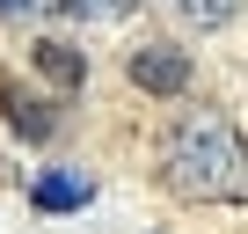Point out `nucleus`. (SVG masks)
<instances>
[{
	"label": "nucleus",
	"instance_id": "1",
	"mask_svg": "<svg viewBox=\"0 0 248 234\" xmlns=\"http://www.w3.org/2000/svg\"><path fill=\"white\" fill-rule=\"evenodd\" d=\"M168 190L175 198H197V205H219V198H248V147L241 132L226 125L219 110H190L183 125L168 132Z\"/></svg>",
	"mask_w": 248,
	"mask_h": 234
},
{
	"label": "nucleus",
	"instance_id": "2",
	"mask_svg": "<svg viewBox=\"0 0 248 234\" xmlns=\"http://www.w3.org/2000/svg\"><path fill=\"white\" fill-rule=\"evenodd\" d=\"M132 81L146 95H183L190 88V59L175 44H146V51H132Z\"/></svg>",
	"mask_w": 248,
	"mask_h": 234
},
{
	"label": "nucleus",
	"instance_id": "3",
	"mask_svg": "<svg viewBox=\"0 0 248 234\" xmlns=\"http://www.w3.org/2000/svg\"><path fill=\"white\" fill-rule=\"evenodd\" d=\"M30 198H37V212H80V205L95 198V183H88L80 168H44V176L30 183Z\"/></svg>",
	"mask_w": 248,
	"mask_h": 234
},
{
	"label": "nucleus",
	"instance_id": "4",
	"mask_svg": "<svg viewBox=\"0 0 248 234\" xmlns=\"http://www.w3.org/2000/svg\"><path fill=\"white\" fill-rule=\"evenodd\" d=\"M37 66H44L59 88H73V81H80V59H73V44H37Z\"/></svg>",
	"mask_w": 248,
	"mask_h": 234
},
{
	"label": "nucleus",
	"instance_id": "5",
	"mask_svg": "<svg viewBox=\"0 0 248 234\" xmlns=\"http://www.w3.org/2000/svg\"><path fill=\"white\" fill-rule=\"evenodd\" d=\"M124 8H132V0H66V15H80V22H109Z\"/></svg>",
	"mask_w": 248,
	"mask_h": 234
},
{
	"label": "nucleus",
	"instance_id": "6",
	"mask_svg": "<svg viewBox=\"0 0 248 234\" xmlns=\"http://www.w3.org/2000/svg\"><path fill=\"white\" fill-rule=\"evenodd\" d=\"M175 8H183L190 22H204V30H212V22H226V15H233V0H175Z\"/></svg>",
	"mask_w": 248,
	"mask_h": 234
},
{
	"label": "nucleus",
	"instance_id": "7",
	"mask_svg": "<svg viewBox=\"0 0 248 234\" xmlns=\"http://www.w3.org/2000/svg\"><path fill=\"white\" fill-rule=\"evenodd\" d=\"M22 8H37V0H0V15H22Z\"/></svg>",
	"mask_w": 248,
	"mask_h": 234
}]
</instances>
